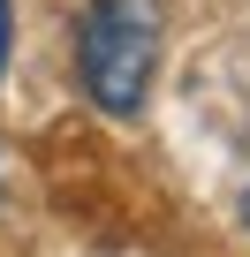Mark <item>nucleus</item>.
Here are the masks:
<instances>
[{
	"instance_id": "nucleus-1",
	"label": "nucleus",
	"mask_w": 250,
	"mask_h": 257,
	"mask_svg": "<svg viewBox=\"0 0 250 257\" xmlns=\"http://www.w3.org/2000/svg\"><path fill=\"white\" fill-rule=\"evenodd\" d=\"M159 61V8L152 0H84L76 23V76L99 113H137Z\"/></svg>"
},
{
	"instance_id": "nucleus-2",
	"label": "nucleus",
	"mask_w": 250,
	"mask_h": 257,
	"mask_svg": "<svg viewBox=\"0 0 250 257\" xmlns=\"http://www.w3.org/2000/svg\"><path fill=\"white\" fill-rule=\"evenodd\" d=\"M8 53H16V0H0V83H8Z\"/></svg>"
},
{
	"instance_id": "nucleus-3",
	"label": "nucleus",
	"mask_w": 250,
	"mask_h": 257,
	"mask_svg": "<svg viewBox=\"0 0 250 257\" xmlns=\"http://www.w3.org/2000/svg\"><path fill=\"white\" fill-rule=\"evenodd\" d=\"M242 219H250V197H242Z\"/></svg>"
}]
</instances>
